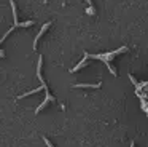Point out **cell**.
<instances>
[{
    "label": "cell",
    "mask_w": 148,
    "mask_h": 147,
    "mask_svg": "<svg viewBox=\"0 0 148 147\" xmlns=\"http://www.w3.org/2000/svg\"><path fill=\"white\" fill-rule=\"evenodd\" d=\"M102 86V82H97V83H77V85H73V88H100Z\"/></svg>",
    "instance_id": "3"
},
{
    "label": "cell",
    "mask_w": 148,
    "mask_h": 147,
    "mask_svg": "<svg viewBox=\"0 0 148 147\" xmlns=\"http://www.w3.org/2000/svg\"><path fill=\"white\" fill-rule=\"evenodd\" d=\"M42 62H43V58L40 56V58H38V66H37V77H38V80H40V83H42L43 89H45L46 96H45V99H43L42 104H40L38 107L35 109V115H38L40 110H42V109H45L46 104H48L49 101H54V96H51V93H49V89H48V85H46V82L43 80V77H42Z\"/></svg>",
    "instance_id": "2"
},
{
    "label": "cell",
    "mask_w": 148,
    "mask_h": 147,
    "mask_svg": "<svg viewBox=\"0 0 148 147\" xmlns=\"http://www.w3.org/2000/svg\"><path fill=\"white\" fill-rule=\"evenodd\" d=\"M88 2V5H89V8H88V15L89 16H94V13H96V8H94V5H92V2H91V0H86Z\"/></svg>",
    "instance_id": "6"
},
{
    "label": "cell",
    "mask_w": 148,
    "mask_h": 147,
    "mask_svg": "<svg viewBox=\"0 0 148 147\" xmlns=\"http://www.w3.org/2000/svg\"><path fill=\"white\" fill-rule=\"evenodd\" d=\"M131 147H135V142H132V144H131Z\"/></svg>",
    "instance_id": "7"
},
{
    "label": "cell",
    "mask_w": 148,
    "mask_h": 147,
    "mask_svg": "<svg viewBox=\"0 0 148 147\" xmlns=\"http://www.w3.org/2000/svg\"><path fill=\"white\" fill-rule=\"evenodd\" d=\"M86 59H88V58H86V56H84V58H83V59H81V61H80V62H78V66H75V67H73V69H70V72H77V70H80V69H81V67H84V66H86Z\"/></svg>",
    "instance_id": "5"
},
{
    "label": "cell",
    "mask_w": 148,
    "mask_h": 147,
    "mask_svg": "<svg viewBox=\"0 0 148 147\" xmlns=\"http://www.w3.org/2000/svg\"><path fill=\"white\" fill-rule=\"evenodd\" d=\"M126 51H127V46H121V48H118L116 51H112V53H105V54H89V53H84V56H86V58H92V59H100V61H103V64H105L107 69L112 72V75L116 77V75H118V72H116V70L112 67V59L116 56V54L126 53Z\"/></svg>",
    "instance_id": "1"
},
{
    "label": "cell",
    "mask_w": 148,
    "mask_h": 147,
    "mask_svg": "<svg viewBox=\"0 0 148 147\" xmlns=\"http://www.w3.org/2000/svg\"><path fill=\"white\" fill-rule=\"evenodd\" d=\"M51 26V22H46V24H43V27H42V31L37 34V37H35V40H34V50H37V43H38V40L42 38V35L45 34L46 31H48V27Z\"/></svg>",
    "instance_id": "4"
}]
</instances>
